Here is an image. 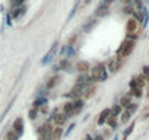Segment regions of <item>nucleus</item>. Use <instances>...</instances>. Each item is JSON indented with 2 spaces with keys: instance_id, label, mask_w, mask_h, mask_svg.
I'll return each mask as SVG.
<instances>
[{
  "instance_id": "f257e3e1",
  "label": "nucleus",
  "mask_w": 149,
  "mask_h": 140,
  "mask_svg": "<svg viewBox=\"0 0 149 140\" xmlns=\"http://www.w3.org/2000/svg\"><path fill=\"white\" fill-rule=\"evenodd\" d=\"M89 78H91V82H104L108 78L105 66L104 64H97L95 67H92Z\"/></svg>"
},
{
  "instance_id": "f03ea898",
  "label": "nucleus",
  "mask_w": 149,
  "mask_h": 140,
  "mask_svg": "<svg viewBox=\"0 0 149 140\" xmlns=\"http://www.w3.org/2000/svg\"><path fill=\"white\" fill-rule=\"evenodd\" d=\"M133 48H134V41H132V40H126V41L120 45V48H118V51H117V57L124 58V57L130 55V53L133 51Z\"/></svg>"
},
{
  "instance_id": "7ed1b4c3",
  "label": "nucleus",
  "mask_w": 149,
  "mask_h": 140,
  "mask_svg": "<svg viewBox=\"0 0 149 140\" xmlns=\"http://www.w3.org/2000/svg\"><path fill=\"white\" fill-rule=\"evenodd\" d=\"M57 51H58V42L56 41V42H53V45H51V48L47 51V54L42 57L41 64H48V63H51V61L54 60V57H56Z\"/></svg>"
},
{
  "instance_id": "20e7f679",
  "label": "nucleus",
  "mask_w": 149,
  "mask_h": 140,
  "mask_svg": "<svg viewBox=\"0 0 149 140\" xmlns=\"http://www.w3.org/2000/svg\"><path fill=\"white\" fill-rule=\"evenodd\" d=\"M121 66H123V58L114 57V58H111V61L108 63V70H110V72H113V73H116V72H118V70H120Z\"/></svg>"
},
{
  "instance_id": "39448f33",
  "label": "nucleus",
  "mask_w": 149,
  "mask_h": 140,
  "mask_svg": "<svg viewBox=\"0 0 149 140\" xmlns=\"http://www.w3.org/2000/svg\"><path fill=\"white\" fill-rule=\"evenodd\" d=\"M51 131H53V128H51L50 123H45V124L40 125V128H38L40 139H48V137L51 136Z\"/></svg>"
},
{
  "instance_id": "423d86ee",
  "label": "nucleus",
  "mask_w": 149,
  "mask_h": 140,
  "mask_svg": "<svg viewBox=\"0 0 149 140\" xmlns=\"http://www.w3.org/2000/svg\"><path fill=\"white\" fill-rule=\"evenodd\" d=\"M12 131H13L18 137L22 136V133H24V120H22L21 117L13 121V124H12Z\"/></svg>"
},
{
  "instance_id": "0eeeda50",
  "label": "nucleus",
  "mask_w": 149,
  "mask_h": 140,
  "mask_svg": "<svg viewBox=\"0 0 149 140\" xmlns=\"http://www.w3.org/2000/svg\"><path fill=\"white\" fill-rule=\"evenodd\" d=\"M82 92H84V88H82V86L74 85V86L72 88V91L67 94V96H69V98H73V99H79L81 95H82Z\"/></svg>"
},
{
  "instance_id": "6e6552de",
  "label": "nucleus",
  "mask_w": 149,
  "mask_h": 140,
  "mask_svg": "<svg viewBox=\"0 0 149 140\" xmlns=\"http://www.w3.org/2000/svg\"><path fill=\"white\" fill-rule=\"evenodd\" d=\"M72 105H73V115H76V114H79L82 110H84V101L79 98V99H74L73 102H72Z\"/></svg>"
},
{
  "instance_id": "1a4fd4ad",
  "label": "nucleus",
  "mask_w": 149,
  "mask_h": 140,
  "mask_svg": "<svg viewBox=\"0 0 149 140\" xmlns=\"http://www.w3.org/2000/svg\"><path fill=\"white\" fill-rule=\"evenodd\" d=\"M53 120H54V123H56V125L57 127H60V125H63L66 121H67V115L63 112V114H56V115H53Z\"/></svg>"
},
{
  "instance_id": "9d476101",
  "label": "nucleus",
  "mask_w": 149,
  "mask_h": 140,
  "mask_svg": "<svg viewBox=\"0 0 149 140\" xmlns=\"http://www.w3.org/2000/svg\"><path fill=\"white\" fill-rule=\"evenodd\" d=\"M110 115H111V110H110V108H105V110L100 114V117H98V124L102 125L104 123H107V120H108Z\"/></svg>"
},
{
  "instance_id": "9b49d317",
  "label": "nucleus",
  "mask_w": 149,
  "mask_h": 140,
  "mask_svg": "<svg viewBox=\"0 0 149 140\" xmlns=\"http://www.w3.org/2000/svg\"><path fill=\"white\" fill-rule=\"evenodd\" d=\"M63 136H64V133H63V128H61V127H56V128H53V131H51V137H53V140H60Z\"/></svg>"
},
{
  "instance_id": "f8f14e48",
  "label": "nucleus",
  "mask_w": 149,
  "mask_h": 140,
  "mask_svg": "<svg viewBox=\"0 0 149 140\" xmlns=\"http://www.w3.org/2000/svg\"><path fill=\"white\" fill-rule=\"evenodd\" d=\"M137 29V21L136 19H130L127 22V34H134Z\"/></svg>"
},
{
  "instance_id": "ddd939ff",
  "label": "nucleus",
  "mask_w": 149,
  "mask_h": 140,
  "mask_svg": "<svg viewBox=\"0 0 149 140\" xmlns=\"http://www.w3.org/2000/svg\"><path fill=\"white\" fill-rule=\"evenodd\" d=\"M130 104H132V95H130V94L121 96V99H120V107H121V108H127Z\"/></svg>"
},
{
  "instance_id": "4468645a",
  "label": "nucleus",
  "mask_w": 149,
  "mask_h": 140,
  "mask_svg": "<svg viewBox=\"0 0 149 140\" xmlns=\"http://www.w3.org/2000/svg\"><path fill=\"white\" fill-rule=\"evenodd\" d=\"M76 69L79 70L81 73H85V72H88V70H91V69H89V63H88V61H79V63L76 64Z\"/></svg>"
},
{
  "instance_id": "2eb2a0df",
  "label": "nucleus",
  "mask_w": 149,
  "mask_h": 140,
  "mask_svg": "<svg viewBox=\"0 0 149 140\" xmlns=\"http://www.w3.org/2000/svg\"><path fill=\"white\" fill-rule=\"evenodd\" d=\"M24 13H25V8H16V9H13V12L10 13V18H12V19H18V18H21Z\"/></svg>"
},
{
  "instance_id": "dca6fc26",
  "label": "nucleus",
  "mask_w": 149,
  "mask_h": 140,
  "mask_svg": "<svg viewBox=\"0 0 149 140\" xmlns=\"http://www.w3.org/2000/svg\"><path fill=\"white\" fill-rule=\"evenodd\" d=\"M45 105H47V99H45L44 96L37 98V99H35V102L32 104V107H34V108H37V110H38V108H42V107H45Z\"/></svg>"
},
{
  "instance_id": "f3484780",
  "label": "nucleus",
  "mask_w": 149,
  "mask_h": 140,
  "mask_svg": "<svg viewBox=\"0 0 149 140\" xmlns=\"http://www.w3.org/2000/svg\"><path fill=\"white\" fill-rule=\"evenodd\" d=\"M94 92H95V88L94 86H91V85H88L86 88H84V98H89L91 95H94Z\"/></svg>"
},
{
  "instance_id": "a211bd4d",
  "label": "nucleus",
  "mask_w": 149,
  "mask_h": 140,
  "mask_svg": "<svg viewBox=\"0 0 149 140\" xmlns=\"http://www.w3.org/2000/svg\"><path fill=\"white\" fill-rule=\"evenodd\" d=\"M57 83H58V78H56V76H54V78H51V79L48 80V83L45 85V88H47V89H51V88H54Z\"/></svg>"
},
{
  "instance_id": "6ab92c4d",
  "label": "nucleus",
  "mask_w": 149,
  "mask_h": 140,
  "mask_svg": "<svg viewBox=\"0 0 149 140\" xmlns=\"http://www.w3.org/2000/svg\"><path fill=\"white\" fill-rule=\"evenodd\" d=\"M107 123L110 124V127H111V128H116V127H117V120H116V117H114V115H110V117H108V120H107Z\"/></svg>"
},
{
  "instance_id": "aec40b11",
  "label": "nucleus",
  "mask_w": 149,
  "mask_h": 140,
  "mask_svg": "<svg viewBox=\"0 0 149 140\" xmlns=\"http://www.w3.org/2000/svg\"><path fill=\"white\" fill-rule=\"evenodd\" d=\"M130 95L132 96H136V98H140L142 96V89L140 88H133L132 92H130Z\"/></svg>"
},
{
  "instance_id": "412c9836",
  "label": "nucleus",
  "mask_w": 149,
  "mask_h": 140,
  "mask_svg": "<svg viewBox=\"0 0 149 140\" xmlns=\"http://www.w3.org/2000/svg\"><path fill=\"white\" fill-rule=\"evenodd\" d=\"M10 5H12L13 9H16V8H22L24 0H10Z\"/></svg>"
},
{
  "instance_id": "4be33fe9",
  "label": "nucleus",
  "mask_w": 149,
  "mask_h": 140,
  "mask_svg": "<svg viewBox=\"0 0 149 140\" xmlns=\"http://www.w3.org/2000/svg\"><path fill=\"white\" fill-rule=\"evenodd\" d=\"M130 115H132V114H130V112L126 110V111L121 114V123H127V121L130 120Z\"/></svg>"
},
{
  "instance_id": "5701e85b",
  "label": "nucleus",
  "mask_w": 149,
  "mask_h": 140,
  "mask_svg": "<svg viewBox=\"0 0 149 140\" xmlns=\"http://www.w3.org/2000/svg\"><path fill=\"white\" fill-rule=\"evenodd\" d=\"M120 112H121V107H120V105H114L113 110H111V115L116 117V115H118Z\"/></svg>"
},
{
  "instance_id": "b1692460",
  "label": "nucleus",
  "mask_w": 149,
  "mask_h": 140,
  "mask_svg": "<svg viewBox=\"0 0 149 140\" xmlns=\"http://www.w3.org/2000/svg\"><path fill=\"white\" fill-rule=\"evenodd\" d=\"M37 114H38V110L32 107V108L29 110V118H31V120H34V118H37Z\"/></svg>"
},
{
  "instance_id": "393cba45",
  "label": "nucleus",
  "mask_w": 149,
  "mask_h": 140,
  "mask_svg": "<svg viewBox=\"0 0 149 140\" xmlns=\"http://www.w3.org/2000/svg\"><path fill=\"white\" fill-rule=\"evenodd\" d=\"M67 67H69V60H67V58L61 60L60 64H58V69H67Z\"/></svg>"
},
{
  "instance_id": "a878e982",
  "label": "nucleus",
  "mask_w": 149,
  "mask_h": 140,
  "mask_svg": "<svg viewBox=\"0 0 149 140\" xmlns=\"http://www.w3.org/2000/svg\"><path fill=\"white\" fill-rule=\"evenodd\" d=\"M16 139H18V136H16V134L10 130V131L8 133V140H16Z\"/></svg>"
},
{
  "instance_id": "bb28decb",
  "label": "nucleus",
  "mask_w": 149,
  "mask_h": 140,
  "mask_svg": "<svg viewBox=\"0 0 149 140\" xmlns=\"http://www.w3.org/2000/svg\"><path fill=\"white\" fill-rule=\"evenodd\" d=\"M142 70H143V75H142V76H145V79L149 78V66H145Z\"/></svg>"
},
{
  "instance_id": "cd10ccee",
  "label": "nucleus",
  "mask_w": 149,
  "mask_h": 140,
  "mask_svg": "<svg viewBox=\"0 0 149 140\" xmlns=\"http://www.w3.org/2000/svg\"><path fill=\"white\" fill-rule=\"evenodd\" d=\"M133 128H134V124H132V125H130V127H129V128L124 131V139H126V137H127V136H129L132 131H133Z\"/></svg>"
},
{
  "instance_id": "c85d7f7f",
  "label": "nucleus",
  "mask_w": 149,
  "mask_h": 140,
  "mask_svg": "<svg viewBox=\"0 0 149 140\" xmlns=\"http://www.w3.org/2000/svg\"><path fill=\"white\" fill-rule=\"evenodd\" d=\"M73 55H74V50H73L72 47H69V48H67V57L70 58V57H73Z\"/></svg>"
},
{
  "instance_id": "c756f323",
  "label": "nucleus",
  "mask_w": 149,
  "mask_h": 140,
  "mask_svg": "<svg viewBox=\"0 0 149 140\" xmlns=\"http://www.w3.org/2000/svg\"><path fill=\"white\" fill-rule=\"evenodd\" d=\"M73 128H74V124H70V127H69V128H67V131H66V133H64V136H69V134H70V133H72V130H73Z\"/></svg>"
},
{
  "instance_id": "7c9ffc66",
  "label": "nucleus",
  "mask_w": 149,
  "mask_h": 140,
  "mask_svg": "<svg viewBox=\"0 0 149 140\" xmlns=\"http://www.w3.org/2000/svg\"><path fill=\"white\" fill-rule=\"evenodd\" d=\"M95 140H104V139H102V136H97V139H95Z\"/></svg>"
},
{
  "instance_id": "2f4dec72",
  "label": "nucleus",
  "mask_w": 149,
  "mask_h": 140,
  "mask_svg": "<svg viewBox=\"0 0 149 140\" xmlns=\"http://www.w3.org/2000/svg\"><path fill=\"white\" fill-rule=\"evenodd\" d=\"M124 3H127V5H130V3H132V0H124Z\"/></svg>"
},
{
  "instance_id": "473e14b6",
  "label": "nucleus",
  "mask_w": 149,
  "mask_h": 140,
  "mask_svg": "<svg viewBox=\"0 0 149 140\" xmlns=\"http://www.w3.org/2000/svg\"><path fill=\"white\" fill-rule=\"evenodd\" d=\"M85 140H94V139H92L91 136H86V139H85Z\"/></svg>"
},
{
  "instance_id": "72a5a7b5",
  "label": "nucleus",
  "mask_w": 149,
  "mask_h": 140,
  "mask_svg": "<svg viewBox=\"0 0 149 140\" xmlns=\"http://www.w3.org/2000/svg\"><path fill=\"white\" fill-rule=\"evenodd\" d=\"M40 140H50V139H40Z\"/></svg>"
},
{
  "instance_id": "f704fd0d",
  "label": "nucleus",
  "mask_w": 149,
  "mask_h": 140,
  "mask_svg": "<svg viewBox=\"0 0 149 140\" xmlns=\"http://www.w3.org/2000/svg\"><path fill=\"white\" fill-rule=\"evenodd\" d=\"M142 2H149V0H142Z\"/></svg>"
}]
</instances>
